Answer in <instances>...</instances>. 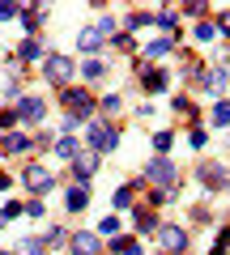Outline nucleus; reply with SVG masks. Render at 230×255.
<instances>
[{"instance_id": "nucleus-18", "label": "nucleus", "mask_w": 230, "mask_h": 255, "mask_svg": "<svg viewBox=\"0 0 230 255\" xmlns=\"http://www.w3.org/2000/svg\"><path fill=\"white\" fill-rule=\"evenodd\" d=\"M145 90H166V73H149L145 68Z\"/></svg>"}, {"instance_id": "nucleus-5", "label": "nucleus", "mask_w": 230, "mask_h": 255, "mask_svg": "<svg viewBox=\"0 0 230 255\" xmlns=\"http://www.w3.org/2000/svg\"><path fill=\"white\" fill-rule=\"evenodd\" d=\"M145 174H149V183H158V187H171V183H175V166L166 162V157H154Z\"/></svg>"}, {"instance_id": "nucleus-27", "label": "nucleus", "mask_w": 230, "mask_h": 255, "mask_svg": "<svg viewBox=\"0 0 230 255\" xmlns=\"http://www.w3.org/2000/svg\"><path fill=\"white\" fill-rule=\"evenodd\" d=\"M137 226H141V230H154V213H149V209H137Z\"/></svg>"}, {"instance_id": "nucleus-29", "label": "nucleus", "mask_w": 230, "mask_h": 255, "mask_svg": "<svg viewBox=\"0 0 230 255\" xmlns=\"http://www.w3.org/2000/svg\"><path fill=\"white\" fill-rule=\"evenodd\" d=\"M21 13V4H0V17H17Z\"/></svg>"}, {"instance_id": "nucleus-2", "label": "nucleus", "mask_w": 230, "mask_h": 255, "mask_svg": "<svg viewBox=\"0 0 230 255\" xmlns=\"http://www.w3.org/2000/svg\"><path fill=\"white\" fill-rule=\"evenodd\" d=\"M90 149H94V153H107V149H115V128L102 124V119H94V124H90Z\"/></svg>"}, {"instance_id": "nucleus-10", "label": "nucleus", "mask_w": 230, "mask_h": 255, "mask_svg": "<svg viewBox=\"0 0 230 255\" xmlns=\"http://www.w3.org/2000/svg\"><path fill=\"white\" fill-rule=\"evenodd\" d=\"M17 115L26 119V124H38V119H43V102H38V98H21Z\"/></svg>"}, {"instance_id": "nucleus-21", "label": "nucleus", "mask_w": 230, "mask_h": 255, "mask_svg": "<svg viewBox=\"0 0 230 255\" xmlns=\"http://www.w3.org/2000/svg\"><path fill=\"white\" fill-rule=\"evenodd\" d=\"M120 107H124V98H120V94H107V98H102V111H107V115H115Z\"/></svg>"}, {"instance_id": "nucleus-28", "label": "nucleus", "mask_w": 230, "mask_h": 255, "mask_svg": "<svg viewBox=\"0 0 230 255\" xmlns=\"http://www.w3.org/2000/svg\"><path fill=\"white\" fill-rule=\"evenodd\" d=\"M64 238H68L64 230H60V226H51V238H47V243H51V247H60V243H64Z\"/></svg>"}, {"instance_id": "nucleus-25", "label": "nucleus", "mask_w": 230, "mask_h": 255, "mask_svg": "<svg viewBox=\"0 0 230 255\" xmlns=\"http://www.w3.org/2000/svg\"><path fill=\"white\" fill-rule=\"evenodd\" d=\"M213 34H218V30H213V21H201V26H196V38H201V43H209Z\"/></svg>"}, {"instance_id": "nucleus-7", "label": "nucleus", "mask_w": 230, "mask_h": 255, "mask_svg": "<svg viewBox=\"0 0 230 255\" xmlns=\"http://www.w3.org/2000/svg\"><path fill=\"white\" fill-rule=\"evenodd\" d=\"M94 170H98V153H94V149H85V153H77V157H73V174H77L81 183L90 179Z\"/></svg>"}, {"instance_id": "nucleus-17", "label": "nucleus", "mask_w": 230, "mask_h": 255, "mask_svg": "<svg viewBox=\"0 0 230 255\" xmlns=\"http://www.w3.org/2000/svg\"><path fill=\"white\" fill-rule=\"evenodd\" d=\"M132 191H137V187H120L115 196H111V204H115V209H128V204H132Z\"/></svg>"}, {"instance_id": "nucleus-20", "label": "nucleus", "mask_w": 230, "mask_h": 255, "mask_svg": "<svg viewBox=\"0 0 230 255\" xmlns=\"http://www.w3.org/2000/svg\"><path fill=\"white\" fill-rule=\"evenodd\" d=\"M213 124H230V102H218V107H213Z\"/></svg>"}, {"instance_id": "nucleus-30", "label": "nucleus", "mask_w": 230, "mask_h": 255, "mask_svg": "<svg viewBox=\"0 0 230 255\" xmlns=\"http://www.w3.org/2000/svg\"><path fill=\"white\" fill-rule=\"evenodd\" d=\"M218 30H222V34H230V13H222V17H218Z\"/></svg>"}, {"instance_id": "nucleus-11", "label": "nucleus", "mask_w": 230, "mask_h": 255, "mask_svg": "<svg viewBox=\"0 0 230 255\" xmlns=\"http://www.w3.org/2000/svg\"><path fill=\"white\" fill-rule=\"evenodd\" d=\"M94 251H98L94 234H73V255H94Z\"/></svg>"}, {"instance_id": "nucleus-26", "label": "nucleus", "mask_w": 230, "mask_h": 255, "mask_svg": "<svg viewBox=\"0 0 230 255\" xmlns=\"http://www.w3.org/2000/svg\"><path fill=\"white\" fill-rule=\"evenodd\" d=\"M171 140H175L171 132H158V136H154V149H158V153H166V149H171Z\"/></svg>"}, {"instance_id": "nucleus-9", "label": "nucleus", "mask_w": 230, "mask_h": 255, "mask_svg": "<svg viewBox=\"0 0 230 255\" xmlns=\"http://www.w3.org/2000/svg\"><path fill=\"white\" fill-rule=\"evenodd\" d=\"M77 43H81V51H98V47H102V30L98 26H85L81 34H77Z\"/></svg>"}, {"instance_id": "nucleus-6", "label": "nucleus", "mask_w": 230, "mask_h": 255, "mask_svg": "<svg viewBox=\"0 0 230 255\" xmlns=\"http://www.w3.org/2000/svg\"><path fill=\"white\" fill-rule=\"evenodd\" d=\"M158 238H162V247H166V251H184V247H188L184 226H162V230H158Z\"/></svg>"}, {"instance_id": "nucleus-14", "label": "nucleus", "mask_w": 230, "mask_h": 255, "mask_svg": "<svg viewBox=\"0 0 230 255\" xmlns=\"http://www.w3.org/2000/svg\"><path fill=\"white\" fill-rule=\"evenodd\" d=\"M51 145H55V153H60V157H77V153H81L73 136H60V140H51Z\"/></svg>"}, {"instance_id": "nucleus-12", "label": "nucleus", "mask_w": 230, "mask_h": 255, "mask_svg": "<svg viewBox=\"0 0 230 255\" xmlns=\"http://www.w3.org/2000/svg\"><path fill=\"white\" fill-rule=\"evenodd\" d=\"M85 204H90V187L81 183V187H73V191H68V209H73V213H81Z\"/></svg>"}, {"instance_id": "nucleus-3", "label": "nucleus", "mask_w": 230, "mask_h": 255, "mask_svg": "<svg viewBox=\"0 0 230 255\" xmlns=\"http://www.w3.org/2000/svg\"><path fill=\"white\" fill-rule=\"evenodd\" d=\"M64 107H68V119H85L94 111V98L81 90H64Z\"/></svg>"}, {"instance_id": "nucleus-22", "label": "nucleus", "mask_w": 230, "mask_h": 255, "mask_svg": "<svg viewBox=\"0 0 230 255\" xmlns=\"http://www.w3.org/2000/svg\"><path fill=\"white\" fill-rule=\"evenodd\" d=\"M21 255H43V238H26L21 243Z\"/></svg>"}, {"instance_id": "nucleus-24", "label": "nucleus", "mask_w": 230, "mask_h": 255, "mask_svg": "<svg viewBox=\"0 0 230 255\" xmlns=\"http://www.w3.org/2000/svg\"><path fill=\"white\" fill-rule=\"evenodd\" d=\"M158 26H162V30H175V9H162V13H158Z\"/></svg>"}, {"instance_id": "nucleus-16", "label": "nucleus", "mask_w": 230, "mask_h": 255, "mask_svg": "<svg viewBox=\"0 0 230 255\" xmlns=\"http://www.w3.org/2000/svg\"><path fill=\"white\" fill-rule=\"evenodd\" d=\"M201 85H205V90H222V85H226V73H222V68H213V73L201 77Z\"/></svg>"}, {"instance_id": "nucleus-19", "label": "nucleus", "mask_w": 230, "mask_h": 255, "mask_svg": "<svg viewBox=\"0 0 230 255\" xmlns=\"http://www.w3.org/2000/svg\"><path fill=\"white\" fill-rule=\"evenodd\" d=\"M38 55H43V47H38L34 38H26V43H21V60H38Z\"/></svg>"}, {"instance_id": "nucleus-32", "label": "nucleus", "mask_w": 230, "mask_h": 255, "mask_svg": "<svg viewBox=\"0 0 230 255\" xmlns=\"http://www.w3.org/2000/svg\"><path fill=\"white\" fill-rule=\"evenodd\" d=\"M0 187H9V174H4V170H0Z\"/></svg>"}, {"instance_id": "nucleus-23", "label": "nucleus", "mask_w": 230, "mask_h": 255, "mask_svg": "<svg viewBox=\"0 0 230 255\" xmlns=\"http://www.w3.org/2000/svg\"><path fill=\"white\" fill-rule=\"evenodd\" d=\"M115 251H120V255H141V247L132 243V238H120V243H115Z\"/></svg>"}, {"instance_id": "nucleus-13", "label": "nucleus", "mask_w": 230, "mask_h": 255, "mask_svg": "<svg viewBox=\"0 0 230 255\" xmlns=\"http://www.w3.org/2000/svg\"><path fill=\"white\" fill-rule=\"evenodd\" d=\"M81 73H85V81H98V77H107V64H102V60H85Z\"/></svg>"}, {"instance_id": "nucleus-4", "label": "nucleus", "mask_w": 230, "mask_h": 255, "mask_svg": "<svg viewBox=\"0 0 230 255\" xmlns=\"http://www.w3.org/2000/svg\"><path fill=\"white\" fill-rule=\"evenodd\" d=\"M21 179H26V187L34 191V196H43V191H51V187H55L51 170H43V166H26V174H21Z\"/></svg>"}, {"instance_id": "nucleus-31", "label": "nucleus", "mask_w": 230, "mask_h": 255, "mask_svg": "<svg viewBox=\"0 0 230 255\" xmlns=\"http://www.w3.org/2000/svg\"><path fill=\"white\" fill-rule=\"evenodd\" d=\"M13 124V111H0V128H9Z\"/></svg>"}, {"instance_id": "nucleus-1", "label": "nucleus", "mask_w": 230, "mask_h": 255, "mask_svg": "<svg viewBox=\"0 0 230 255\" xmlns=\"http://www.w3.org/2000/svg\"><path fill=\"white\" fill-rule=\"evenodd\" d=\"M43 73L51 77L55 85H68V81H73V73H77V64L68 60V55H47V60H43Z\"/></svg>"}, {"instance_id": "nucleus-15", "label": "nucleus", "mask_w": 230, "mask_h": 255, "mask_svg": "<svg viewBox=\"0 0 230 255\" xmlns=\"http://www.w3.org/2000/svg\"><path fill=\"white\" fill-rule=\"evenodd\" d=\"M171 47H175V38H154V43H149V60H158V55H166V51H171Z\"/></svg>"}, {"instance_id": "nucleus-8", "label": "nucleus", "mask_w": 230, "mask_h": 255, "mask_svg": "<svg viewBox=\"0 0 230 255\" xmlns=\"http://www.w3.org/2000/svg\"><path fill=\"white\" fill-rule=\"evenodd\" d=\"M201 179L205 183H209V187H226V179H230V174H226V166H201Z\"/></svg>"}, {"instance_id": "nucleus-33", "label": "nucleus", "mask_w": 230, "mask_h": 255, "mask_svg": "<svg viewBox=\"0 0 230 255\" xmlns=\"http://www.w3.org/2000/svg\"><path fill=\"white\" fill-rule=\"evenodd\" d=\"M0 255H17V251H0Z\"/></svg>"}]
</instances>
